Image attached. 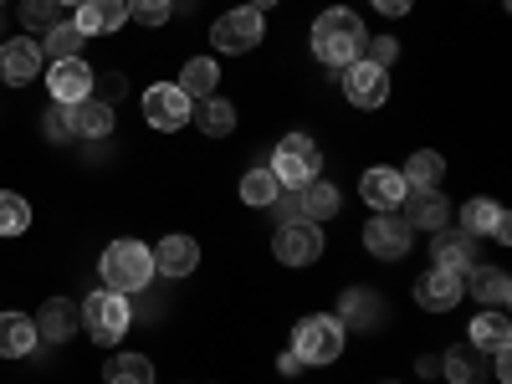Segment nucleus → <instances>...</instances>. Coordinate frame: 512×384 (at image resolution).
<instances>
[{
	"label": "nucleus",
	"mask_w": 512,
	"mask_h": 384,
	"mask_svg": "<svg viewBox=\"0 0 512 384\" xmlns=\"http://www.w3.org/2000/svg\"><path fill=\"white\" fill-rule=\"evenodd\" d=\"M400 175H405L410 190H441V180H446V159H441L436 149H415Z\"/></svg>",
	"instance_id": "26"
},
{
	"label": "nucleus",
	"mask_w": 512,
	"mask_h": 384,
	"mask_svg": "<svg viewBox=\"0 0 512 384\" xmlns=\"http://www.w3.org/2000/svg\"><path fill=\"white\" fill-rule=\"evenodd\" d=\"M431 256H436V267H446V272H466V267H477V241L466 231L441 226V231H431Z\"/></svg>",
	"instance_id": "18"
},
{
	"label": "nucleus",
	"mask_w": 512,
	"mask_h": 384,
	"mask_svg": "<svg viewBox=\"0 0 512 384\" xmlns=\"http://www.w3.org/2000/svg\"><path fill=\"white\" fill-rule=\"evenodd\" d=\"M216 82H221V72H216V62H210V57H190L185 62V72H180V82H175V88L195 103V98H210V93H216Z\"/></svg>",
	"instance_id": "29"
},
{
	"label": "nucleus",
	"mask_w": 512,
	"mask_h": 384,
	"mask_svg": "<svg viewBox=\"0 0 512 384\" xmlns=\"http://www.w3.org/2000/svg\"><path fill=\"white\" fill-rule=\"evenodd\" d=\"M441 374H446L451 384H472V379L482 374V349H477V344H461V349H451V354L441 359Z\"/></svg>",
	"instance_id": "32"
},
{
	"label": "nucleus",
	"mask_w": 512,
	"mask_h": 384,
	"mask_svg": "<svg viewBox=\"0 0 512 384\" xmlns=\"http://www.w3.org/2000/svg\"><path fill=\"white\" fill-rule=\"evenodd\" d=\"M472 384H477V379H472Z\"/></svg>",
	"instance_id": "49"
},
{
	"label": "nucleus",
	"mask_w": 512,
	"mask_h": 384,
	"mask_svg": "<svg viewBox=\"0 0 512 384\" xmlns=\"http://www.w3.org/2000/svg\"><path fill=\"white\" fill-rule=\"evenodd\" d=\"M190 118H195V128L200 134H210V139H226L231 128H236V103H226V98H195V108H190Z\"/></svg>",
	"instance_id": "23"
},
{
	"label": "nucleus",
	"mask_w": 512,
	"mask_h": 384,
	"mask_svg": "<svg viewBox=\"0 0 512 384\" xmlns=\"http://www.w3.org/2000/svg\"><path fill=\"white\" fill-rule=\"evenodd\" d=\"M364 246H369V256H379V262H400V256H410V246H415V231H410V221L400 216V210H374V221L364 226Z\"/></svg>",
	"instance_id": "6"
},
{
	"label": "nucleus",
	"mask_w": 512,
	"mask_h": 384,
	"mask_svg": "<svg viewBox=\"0 0 512 384\" xmlns=\"http://www.w3.org/2000/svg\"><path fill=\"white\" fill-rule=\"evenodd\" d=\"M113 118L118 113L108 103H98V98H82V103L67 108V128H72L77 139H108L113 134Z\"/></svg>",
	"instance_id": "22"
},
{
	"label": "nucleus",
	"mask_w": 512,
	"mask_h": 384,
	"mask_svg": "<svg viewBox=\"0 0 512 384\" xmlns=\"http://www.w3.org/2000/svg\"><path fill=\"white\" fill-rule=\"evenodd\" d=\"M72 328H77L72 297H47V303L36 308V338H41V344H67Z\"/></svg>",
	"instance_id": "21"
},
{
	"label": "nucleus",
	"mask_w": 512,
	"mask_h": 384,
	"mask_svg": "<svg viewBox=\"0 0 512 384\" xmlns=\"http://www.w3.org/2000/svg\"><path fill=\"white\" fill-rule=\"evenodd\" d=\"M292 195H297V205H303V216H308V221H328V216H338V185H328V180H308V185H297Z\"/></svg>",
	"instance_id": "28"
},
{
	"label": "nucleus",
	"mask_w": 512,
	"mask_h": 384,
	"mask_svg": "<svg viewBox=\"0 0 512 384\" xmlns=\"http://www.w3.org/2000/svg\"><path fill=\"white\" fill-rule=\"evenodd\" d=\"M384 384H395V379H384Z\"/></svg>",
	"instance_id": "47"
},
{
	"label": "nucleus",
	"mask_w": 512,
	"mask_h": 384,
	"mask_svg": "<svg viewBox=\"0 0 512 384\" xmlns=\"http://www.w3.org/2000/svg\"><path fill=\"white\" fill-rule=\"evenodd\" d=\"M21 21H26V31L47 36L57 26V0H21Z\"/></svg>",
	"instance_id": "35"
},
{
	"label": "nucleus",
	"mask_w": 512,
	"mask_h": 384,
	"mask_svg": "<svg viewBox=\"0 0 512 384\" xmlns=\"http://www.w3.org/2000/svg\"><path fill=\"white\" fill-rule=\"evenodd\" d=\"M400 57V41L395 36H369V47H364V62H374V67H384L390 72V62Z\"/></svg>",
	"instance_id": "37"
},
{
	"label": "nucleus",
	"mask_w": 512,
	"mask_h": 384,
	"mask_svg": "<svg viewBox=\"0 0 512 384\" xmlns=\"http://www.w3.org/2000/svg\"><path fill=\"white\" fill-rule=\"evenodd\" d=\"M47 88H52V98L57 103H82V98H93V67L82 62V57H67V62H52V72H47Z\"/></svg>",
	"instance_id": "14"
},
{
	"label": "nucleus",
	"mask_w": 512,
	"mask_h": 384,
	"mask_svg": "<svg viewBox=\"0 0 512 384\" xmlns=\"http://www.w3.org/2000/svg\"><path fill=\"white\" fill-rule=\"evenodd\" d=\"M359 195H364L374 210H400V200L410 195V185H405L400 169H390V164H374V169H364Z\"/></svg>",
	"instance_id": "15"
},
{
	"label": "nucleus",
	"mask_w": 512,
	"mask_h": 384,
	"mask_svg": "<svg viewBox=\"0 0 512 384\" xmlns=\"http://www.w3.org/2000/svg\"><path fill=\"white\" fill-rule=\"evenodd\" d=\"M77 328L88 333L98 349H113L118 338L134 328V308H128L123 292H108V287H103V292H93L88 303L77 308Z\"/></svg>",
	"instance_id": "3"
},
{
	"label": "nucleus",
	"mask_w": 512,
	"mask_h": 384,
	"mask_svg": "<svg viewBox=\"0 0 512 384\" xmlns=\"http://www.w3.org/2000/svg\"><path fill=\"white\" fill-rule=\"evenodd\" d=\"M400 205H405L410 231H441V226L451 221V200H446L441 190H410Z\"/></svg>",
	"instance_id": "17"
},
{
	"label": "nucleus",
	"mask_w": 512,
	"mask_h": 384,
	"mask_svg": "<svg viewBox=\"0 0 512 384\" xmlns=\"http://www.w3.org/2000/svg\"><path fill=\"white\" fill-rule=\"evenodd\" d=\"M318 144L308 139V134H287L282 144H277V159H272V175H277V185L282 190H297V185H308V180H318Z\"/></svg>",
	"instance_id": "5"
},
{
	"label": "nucleus",
	"mask_w": 512,
	"mask_h": 384,
	"mask_svg": "<svg viewBox=\"0 0 512 384\" xmlns=\"http://www.w3.org/2000/svg\"><path fill=\"white\" fill-rule=\"evenodd\" d=\"M364 47H369V26H364L354 11L333 6V11H323V16L313 21V52H318L323 67H338V72H344L349 62L364 57Z\"/></svg>",
	"instance_id": "1"
},
{
	"label": "nucleus",
	"mask_w": 512,
	"mask_h": 384,
	"mask_svg": "<svg viewBox=\"0 0 512 384\" xmlns=\"http://www.w3.org/2000/svg\"><path fill=\"white\" fill-rule=\"evenodd\" d=\"M36 344H41V338H36V318H26V313H0V354L21 359V354H31Z\"/></svg>",
	"instance_id": "24"
},
{
	"label": "nucleus",
	"mask_w": 512,
	"mask_h": 384,
	"mask_svg": "<svg viewBox=\"0 0 512 384\" xmlns=\"http://www.w3.org/2000/svg\"><path fill=\"white\" fill-rule=\"evenodd\" d=\"M47 139H72V128H67V103L47 108Z\"/></svg>",
	"instance_id": "39"
},
{
	"label": "nucleus",
	"mask_w": 512,
	"mask_h": 384,
	"mask_svg": "<svg viewBox=\"0 0 512 384\" xmlns=\"http://www.w3.org/2000/svg\"><path fill=\"white\" fill-rule=\"evenodd\" d=\"M246 6H251V11H267V6H277V0H246Z\"/></svg>",
	"instance_id": "45"
},
{
	"label": "nucleus",
	"mask_w": 512,
	"mask_h": 384,
	"mask_svg": "<svg viewBox=\"0 0 512 384\" xmlns=\"http://www.w3.org/2000/svg\"><path fill=\"white\" fill-rule=\"evenodd\" d=\"M461 287L472 292L482 308H507V297H512V282H507V272H502V267H482V262L461 272Z\"/></svg>",
	"instance_id": "20"
},
{
	"label": "nucleus",
	"mask_w": 512,
	"mask_h": 384,
	"mask_svg": "<svg viewBox=\"0 0 512 384\" xmlns=\"http://www.w3.org/2000/svg\"><path fill=\"white\" fill-rule=\"evenodd\" d=\"M415 374H420V379H436V374H441V354H425V359H415Z\"/></svg>",
	"instance_id": "42"
},
{
	"label": "nucleus",
	"mask_w": 512,
	"mask_h": 384,
	"mask_svg": "<svg viewBox=\"0 0 512 384\" xmlns=\"http://www.w3.org/2000/svg\"><path fill=\"white\" fill-rule=\"evenodd\" d=\"M195 267H200L195 236H164V241L154 246V272H159V277H190Z\"/></svg>",
	"instance_id": "19"
},
{
	"label": "nucleus",
	"mask_w": 512,
	"mask_h": 384,
	"mask_svg": "<svg viewBox=\"0 0 512 384\" xmlns=\"http://www.w3.org/2000/svg\"><path fill=\"white\" fill-rule=\"evenodd\" d=\"M41 41H31V36H11L6 47H0V77L11 82V88H26V82L41 72Z\"/></svg>",
	"instance_id": "13"
},
{
	"label": "nucleus",
	"mask_w": 512,
	"mask_h": 384,
	"mask_svg": "<svg viewBox=\"0 0 512 384\" xmlns=\"http://www.w3.org/2000/svg\"><path fill=\"white\" fill-rule=\"evenodd\" d=\"M292 354L303 364H333L344 354V323L333 313H313V318H297L292 328Z\"/></svg>",
	"instance_id": "4"
},
{
	"label": "nucleus",
	"mask_w": 512,
	"mask_h": 384,
	"mask_svg": "<svg viewBox=\"0 0 512 384\" xmlns=\"http://www.w3.org/2000/svg\"><path fill=\"white\" fill-rule=\"evenodd\" d=\"M93 98L113 108V103L123 98V77H118V72H93Z\"/></svg>",
	"instance_id": "38"
},
{
	"label": "nucleus",
	"mask_w": 512,
	"mask_h": 384,
	"mask_svg": "<svg viewBox=\"0 0 512 384\" xmlns=\"http://www.w3.org/2000/svg\"><path fill=\"white\" fill-rule=\"evenodd\" d=\"M272 205H277V221H282V226H292V221H308V216H303V205H297V195H277Z\"/></svg>",
	"instance_id": "40"
},
{
	"label": "nucleus",
	"mask_w": 512,
	"mask_h": 384,
	"mask_svg": "<svg viewBox=\"0 0 512 384\" xmlns=\"http://www.w3.org/2000/svg\"><path fill=\"white\" fill-rule=\"evenodd\" d=\"M461 231L466 236H472V241H512V216H507V210L497 205V200H466L461 205Z\"/></svg>",
	"instance_id": "11"
},
{
	"label": "nucleus",
	"mask_w": 512,
	"mask_h": 384,
	"mask_svg": "<svg viewBox=\"0 0 512 384\" xmlns=\"http://www.w3.org/2000/svg\"><path fill=\"white\" fill-rule=\"evenodd\" d=\"M277 369H282V374H287V379H292V374H303V359H297V354H292V349H287V354H282V359H277Z\"/></svg>",
	"instance_id": "43"
},
{
	"label": "nucleus",
	"mask_w": 512,
	"mask_h": 384,
	"mask_svg": "<svg viewBox=\"0 0 512 384\" xmlns=\"http://www.w3.org/2000/svg\"><path fill=\"white\" fill-rule=\"evenodd\" d=\"M272 251H277V262H282V267H308V262H318V256H323V231H318V221L277 226Z\"/></svg>",
	"instance_id": "9"
},
{
	"label": "nucleus",
	"mask_w": 512,
	"mask_h": 384,
	"mask_svg": "<svg viewBox=\"0 0 512 384\" xmlns=\"http://www.w3.org/2000/svg\"><path fill=\"white\" fill-rule=\"evenodd\" d=\"M277 195H282V185H277L272 169H246V175H241V200H246V205L262 210V205H272Z\"/></svg>",
	"instance_id": "33"
},
{
	"label": "nucleus",
	"mask_w": 512,
	"mask_h": 384,
	"mask_svg": "<svg viewBox=\"0 0 512 384\" xmlns=\"http://www.w3.org/2000/svg\"><path fill=\"white\" fill-rule=\"evenodd\" d=\"M461 297H466L461 272H446V267H431V272L415 282V303H420L425 313H451Z\"/></svg>",
	"instance_id": "12"
},
{
	"label": "nucleus",
	"mask_w": 512,
	"mask_h": 384,
	"mask_svg": "<svg viewBox=\"0 0 512 384\" xmlns=\"http://www.w3.org/2000/svg\"><path fill=\"white\" fill-rule=\"evenodd\" d=\"M410 6H415V0H374V11H379V16H405Z\"/></svg>",
	"instance_id": "41"
},
{
	"label": "nucleus",
	"mask_w": 512,
	"mask_h": 384,
	"mask_svg": "<svg viewBox=\"0 0 512 384\" xmlns=\"http://www.w3.org/2000/svg\"><path fill=\"white\" fill-rule=\"evenodd\" d=\"M57 6H77V0H57Z\"/></svg>",
	"instance_id": "46"
},
{
	"label": "nucleus",
	"mask_w": 512,
	"mask_h": 384,
	"mask_svg": "<svg viewBox=\"0 0 512 384\" xmlns=\"http://www.w3.org/2000/svg\"><path fill=\"white\" fill-rule=\"evenodd\" d=\"M210 41H216V52H226V57L256 52V47H262V11H251V6L226 11L216 21V31H210Z\"/></svg>",
	"instance_id": "7"
},
{
	"label": "nucleus",
	"mask_w": 512,
	"mask_h": 384,
	"mask_svg": "<svg viewBox=\"0 0 512 384\" xmlns=\"http://www.w3.org/2000/svg\"><path fill=\"white\" fill-rule=\"evenodd\" d=\"M492 359H497V379H502V384H507V379H512V359H507V349H497V354H492Z\"/></svg>",
	"instance_id": "44"
},
{
	"label": "nucleus",
	"mask_w": 512,
	"mask_h": 384,
	"mask_svg": "<svg viewBox=\"0 0 512 384\" xmlns=\"http://www.w3.org/2000/svg\"><path fill=\"white\" fill-rule=\"evenodd\" d=\"M103 379L108 384H154V359H144V354H113L103 364Z\"/></svg>",
	"instance_id": "30"
},
{
	"label": "nucleus",
	"mask_w": 512,
	"mask_h": 384,
	"mask_svg": "<svg viewBox=\"0 0 512 384\" xmlns=\"http://www.w3.org/2000/svg\"><path fill=\"white\" fill-rule=\"evenodd\" d=\"M82 41H88V36H82L72 21H57L47 36H41V57H52V62H67V57H82Z\"/></svg>",
	"instance_id": "31"
},
{
	"label": "nucleus",
	"mask_w": 512,
	"mask_h": 384,
	"mask_svg": "<svg viewBox=\"0 0 512 384\" xmlns=\"http://www.w3.org/2000/svg\"><path fill=\"white\" fill-rule=\"evenodd\" d=\"M466 344H477L482 354L507 349V344H512V323L502 318V308H482V313L472 318V338H466Z\"/></svg>",
	"instance_id": "25"
},
{
	"label": "nucleus",
	"mask_w": 512,
	"mask_h": 384,
	"mask_svg": "<svg viewBox=\"0 0 512 384\" xmlns=\"http://www.w3.org/2000/svg\"><path fill=\"white\" fill-rule=\"evenodd\" d=\"M0 6H6V0H0Z\"/></svg>",
	"instance_id": "48"
},
{
	"label": "nucleus",
	"mask_w": 512,
	"mask_h": 384,
	"mask_svg": "<svg viewBox=\"0 0 512 384\" xmlns=\"http://www.w3.org/2000/svg\"><path fill=\"white\" fill-rule=\"evenodd\" d=\"M31 226V205L16 190H0V236H21Z\"/></svg>",
	"instance_id": "34"
},
{
	"label": "nucleus",
	"mask_w": 512,
	"mask_h": 384,
	"mask_svg": "<svg viewBox=\"0 0 512 384\" xmlns=\"http://www.w3.org/2000/svg\"><path fill=\"white\" fill-rule=\"evenodd\" d=\"M123 6H128V16H139L144 26H164L169 11H175V0H123Z\"/></svg>",
	"instance_id": "36"
},
{
	"label": "nucleus",
	"mask_w": 512,
	"mask_h": 384,
	"mask_svg": "<svg viewBox=\"0 0 512 384\" xmlns=\"http://www.w3.org/2000/svg\"><path fill=\"white\" fill-rule=\"evenodd\" d=\"M190 98L175 88V82H154V88L144 93V118L149 128H159V134H180V128L190 123Z\"/></svg>",
	"instance_id": "8"
},
{
	"label": "nucleus",
	"mask_w": 512,
	"mask_h": 384,
	"mask_svg": "<svg viewBox=\"0 0 512 384\" xmlns=\"http://www.w3.org/2000/svg\"><path fill=\"white\" fill-rule=\"evenodd\" d=\"M98 277H103L108 292H123V297L139 292V287L154 282V251L144 241H113L98 262Z\"/></svg>",
	"instance_id": "2"
},
{
	"label": "nucleus",
	"mask_w": 512,
	"mask_h": 384,
	"mask_svg": "<svg viewBox=\"0 0 512 384\" xmlns=\"http://www.w3.org/2000/svg\"><path fill=\"white\" fill-rule=\"evenodd\" d=\"M344 98L354 108H384V98H390V72L374 67V62H349L344 67Z\"/></svg>",
	"instance_id": "10"
},
{
	"label": "nucleus",
	"mask_w": 512,
	"mask_h": 384,
	"mask_svg": "<svg viewBox=\"0 0 512 384\" xmlns=\"http://www.w3.org/2000/svg\"><path fill=\"white\" fill-rule=\"evenodd\" d=\"M123 21H128L123 0H77V11H72V26L82 36H113L123 31Z\"/></svg>",
	"instance_id": "16"
},
{
	"label": "nucleus",
	"mask_w": 512,
	"mask_h": 384,
	"mask_svg": "<svg viewBox=\"0 0 512 384\" xmlns=\"http://www.w3.org/2000/svg\"><path fill=\"white\" fill-rule=\"evenodd\" d=\"M379 313H384V303H379L369 287H349L344 303H338V323H349V328H374Z\"/></svg>",
	"instance_id": "27"
}]
</instances>
